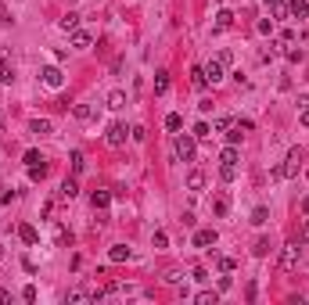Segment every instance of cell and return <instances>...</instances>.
<instances>
[{
	"label": "cell",
	"instance_id": "cell-1",
	"mask_svg": "<svg viewBox=\"0 0 309 305\" xmlns=\"http://www.w3.org/2000/svg\"><path fill=\"white\" fill-rule=\"evenodd\" d=\"M176 158L194 162V133H191V136H187V133H180V136H176Z\"/></svg>",
	"mask_w": 309,
	"mask_h": 305
},
{
	"label": "cell",
	"instance_id": "cell-2",
	"mask_svg": "<svg viewBox=\"0 0 309 305\" xmlns=\"http://www.w3.org/2000/svg\"><path fill=\"white\" fill-rule=\"evenodd\" d=\"M40 75H43V86H51V90H61V86H65V72H61L58 65H47Z\"/></svg>",
	"mask_w": 309,
	"mask_h": 305
},
{
	"label": "cell",
	"instance_id": "cell-3",
	"mask_svg": "<svg viewBox=\"0 0 309 305\" xmlns=\"http://www.w3.org/2000/svg\"><path fill=\"white\" fill-rule=\"evenodd\" d=\"M126 122H112V126H108V133H104V140L108 144H112V147H122V144H126Z\"/></svg>",
	"mask_w": 309,
	"mask_h": 305
},
{
	"label": "cell",
	"instance_id": "cell-4",
	"mask_svg": "<svg viewBox=\"0 0 309 305\" xmlns=\"http://www.w3.org/2000/svg\"><path fill=\"white\" fill-rule=\"evenodd\" d=\"M299 169H302V147H291L284 158V176H299Z\"/></svg>",
	"mask_w": 309,
	"mask_h": 305
},
{
	"label": "cell",
	"instance_id": "cell-5",
	"mask_svg": "<svg viewBox=\"0 0 309 305\" xmlns=\"http://www.w3.org/2000/svg\"><path fill=\"white\" fill-rule=\"evenodd\" d=\"M202 68H205V79H209L212 86H216V83H223V68H227V65H223L220 58H216V61H209V65H202Z\"/></svg>",
	"mask_w": 309,
	"mask_h": 305
},
{
	"label": "cell",
	"instance_id": "cell-6",
	"mask_svg": "<svg viewBox=\"0 0 309 305\" xmlns=\"http://www.w3.org/2000/svg\"><path fill=\"white\" fill-rule=\"evenodd\" d=\"M299 266V244H284L281 251V269H295Z\"/></svg>",
	"mask_w": 309,
	"mask_h": 305
},
{
	"label": "cell",
	"instance_id": "cell-7",
	"mask_svg": "<svg viewBox=\"0 0 309 305\" xmlns=\"http://www.w3.org/2000/svg\"><path fill=\"white\" fill-rule=\"evenodd\" d=\"M288 14L291 18H309V0H288Z\"/></svg>",
	"mask_w": 309,
	"mask_h": 305
},
{
	"label": "cell",
	"instance_id": "cell-8",
	"mask_svg": "<svg viewBox=\"0 0 309 305\" xmlns=\"http://www.w3.org/2000/svg\"><path fill=\"white\" fill-rule=\"evenodd\" d=\"M230 25H234V11H227V7L216 11V25H212L216 33H223V29H230Z\"/></svg>",
	"mask_w": 309,
	"mask_h": 305
},
{
	"label": "cell",
	"instance_id": "cell-9",
	"mask_svg": "<svg viewBox=\"0 0 309 305\" xmlns=\"http://www.w3.org/2000/svg\"><path fill=\"white\" fill-rule=\"evenodd\" d=\"M216 244V230H194V248H212Z\"/></svg>",
	"mask_w": 309,
	"mask_h": 305
},
{
	"label": "cell",
	"instance_id": "cell-10",
	"mask_svg": "<svg viewBox=\"0 0 309 305\" xmlns=\"http://www.w3.org/2000/svg\"><path fill=\"white\" fill-rule=\"evenodd\" d=\"M72 47H76V51H90V47H94V36L76 29V33H72Z\"/></svg>",
	"mask_w": 309,
	"mask_h": 305
},
{
	"label": "cell",
	"instance_id": "cell-11",
	"mask_svg": "<svg viewBox=\"0 0 309 305\" xmlns=\"http://www.w3.org/2000/svg\"><path fill=\"white\" fill-rule=\"evenodd\" d=\"M76 194H79V183H76V176H72V180H65V183H61V190H58V197H61V201H72Z\"/></svg>",
	"mask_w": 309,
	"mask_h": 305
},
{
	"label": "cell",
	"instance_id": "cell-12",
	"mask_svg": "<svg viewBox=\"0 0 309 305\" xmlns=\"http://www.w3.org/2000/svg\"><path fill=\"white\" fill-rule=\"evenodd\" d=\"M90 205H94V212H101V208L112 205V194H108V190H94V194H90Z\"/></svg>",
	"mask_w": 309,
	"mask_h": 305
},
{
	"label": "cell",
	"instance_id": "cell-13",
	"mask_svg": "<svg viewBox=\"0 0 309 305\" xmlns=\"http://www.w3.org/2000/svg\"><path fill=\"white\" fill-rule=\"evenodd\" d=\"M187 190H191V194H198V190H205V173H198V169H194V173L187 176Z\"/></svg>",
	"mask_w": 309,
	"mask_h": 305
},
{
	"label": "cell",
	"instance_id": "cell-14",
	"mask_svg": "<svg viewBox=\"0 0 309 305\" xmlns=\"http://www.w3.org/2000/svg\"><path fill=\"white\" fill-rule=\"evenodd\" d=\"M18 237H22L25 244H36V241H40V234H36V226H29V223H22V226H18Z\"/></svg>",
	"mask_w": 309,
	"mask_h": 305
},
{
	"label": "cell",
	"instance_id": "cell-15",
	"mask_svg": "<svg viewBox=\"0 0 309 305\" xmlns=\"http://www.w3.org/2000/svg\"><path fill=\"white\" fill-rule=\"evenodd\" d=\"M108 258H112V262H126V258H130V248H126V244H112Z\"/></svg>",
	"mask_w": 309,
	"mask_h": 305
},
{
	"label": "cell",
	"instance_id": "cell-16",
	"mask_svg": "<svg viewBox=\"0 0 309 305\" xmlns=\"http://www.w3.org/2000/svg\"><path fill=\"white\" fill-rule=\"evenodd\" d=\"M165 129L180 133V129H183V115H180V112H169V115H165Z\"/></svg>",
	"mask_w": 309,
	"mask_h": 305
},
{
	"label": "cell",
	"instance_id": "cell-17",
	"mask_svg": "<svg viewBox=\"0 0 309 305\" xmlns=\"http://www.w3.org/2000/svg\"><path fill=\"white\" fill-rule=\"evenodd\" d=\"M108 108H126V94H122V90H112V94H108Z\"/></svg>",
	"mask_w": 309,
	"mask_h": 305
},
{
	"label": "cell",
	"instance_id": "cell-18",
	"mask_svg": "<svg viewBox=\"0 0 309 305\" xmlns=\"http://www.w3.org/2000/svg\"><path fill=\"white\" fill-rule=\"evenodd\" d=\"M61 29H65V33H76V29H79V14H76V11H69L65 18H61Z\"/></svg>",
	"mask_w": 309,
	"mask_h": 305
},
{
	"label": "cell",
	"instance_id": "cell-19",
	"mask_svg": "<svg viewBox=\"0 0 309 305\" xmlns=\"http://www.w3.org/2000/svg\"><path fill=\"white\" fill-rule=\"evenodd\" d=\"M72 115L79 119V122H90V119H94V108H90V104H76V108H72Z\"/></svg>",
	"mask_w": 309,
	"mask_h": 305
},
{
	"label": "cell",
	"instance_id": "cell-20",
	"mask_svg": "<svg viewBox=\"0 0 309 305\" xmlns=\"http://www.w3.org/2000/svg\"><path fill=\"white\" fill-rule=\"evenodd\" d=\"M169 90V72H154V94H165Z\"/></svg>",
	"mask_w": 309,
	"mask_h": 305
},
{
	"label": "cell",
	"instance_id": "cell-21",
	"mask_svg": "<svg viewBox=\"0 0 309 305\" xmlns=\"http://www.w3.org/2000/svg\"><path fill=\"white\" fill-rule=\"evenodd\" d=\"M194 302H198V305H216V302H220V295H216V291H198Z\"/></svg>",
	"mask_w": 309,
	"mask_h": 305
},
{
	"label": "cell",
	"instance_id": "cell-22",
	"mask_svg": "<svg viewBox=\"0 0 309 305\" xmlns=\"http://www.w3.org/2000/svg\"><path fill=\"white\" fill-rule=\"evenodd\" d=\"M212 208H216V216H227V212H230V201H227V194H220V197H216V201H212Z\"/></svg>",
	"mask_w": 309,
	"mask_h": 305
},
{
	"label": "cell",
	"instance_id": "cell-23",
	"mask_svg": "<svg viewBox=\"0 0 309 305\" xmlns=\"http://www.w3.org/2000/svg\"><path fill=\"white\" fill-rule=\"evenodd\" d=\"M191 83H194V90H205V86H209V79H205V68H194V72H191Z\"/></svg>",
	"mask_w": 309,
	"mask_h": 305
},
{
	"label": "cell",
	"instance_id": "cell-24",
	"mask_svg": "<svg viewBox=\"0 0 309 305\" xmlns=\"http://www.w3.org/2000/svg\"><path fill=\"white\" fill-rule=\"evenodd\" d=\"M220 162H223V165H237V144H230L223 155H220Z\"/></svg>",
	"mask_w": 309,
	"mask_h": 305
},
{
	"label": "cell",
	"instance_id": "cell-25",
	"mask_svg": "<svg viewBox=\"0 0 309 305\" xmlns=\"http://www.w3.org/2000/svg\"><path fill=\"white\" fill-rule=\"evenodd\" d=\"M83 169H86V158H83V151H72V173L79 176Z\"/></svg>",
	"mask_w": 309,
	"mask_h": 305
},
{
	"label": "cell",
	"instance_id": "cell-26",
	"mask_svg": "<svg viewBox=\"0 0 309 305\" xmlns=\"http://www.w3.org/2000/svg\"><path fill=\"white\" fill-rule=\"evenodd\" d=\"M234 176H237V165H220V180L223 183H234Z\"/></svg>",
	"mask_w": 309,
	"mask_h": 305
},
{
	"label": "cell",
	"instance_id": "cell-27",
	"mask_svg": "<svg viewBox=\"0 0 309 305\" xmlns=\"http://www.w3.org/2000/svg\"><path fill=\"white\" fill-rule=\"evenodd\" d=\"M252 255H255V258L270 255V241H266V237H259V241H255V248H252Z\"/></svg>",
	"mask_w": 309,
	"mask_h": 305
},
{
	"label": "cell",
	"instance_id": "cell-28",
	"mask_svg": "<svg viewBox=\"0 0 309 305\" xmlns=\"http://www.w3.org/2000/svg\"><path fill=\"white\" fill-rule=\"evenodd\" d=\"M273 18H277V22L291 18V14H288V4H281V0H273Z\"/></svg>",
	"mask_w": 309,
	"mask_h": 305
},
{
	"label": "cell",
	"instance_id": "cell-29",
	"mask_svg": "<svg viewBox=\"0 0 309 305\" xmlns=\"http://www.w3.org/2000/svg\"><path fill=\"white\" fill-rule=\"evenodd\" d=\"M266 219H270V208H262V205H259V208L252 212V223H255V226H262Z\"/></svg>",
	"mask_w": 309,
	"mask_h": 305
},
{
	"label": "cell",
	"instance_id": "cell-30",
	"mask_svg": "<svg viewBox=\"0 0 309 305\" xmlns=\"http://www.w3.org/2000/svg\"><path fill=\"white\" fill-rule=\"evenodd\" d=\"M43 176H47V165H29V180H43Z\"/></svg>",
	"mask_w": 309,
	"mask_h": 305
},
{
	"label": "cell",
	"instance_id": "cell-31",
	"mask_svg": "<svg viewBox=\"0 0 309 305\" xmlns=\"http://www.w3.org/2000/svg\"><path fill=\"white\" fill-rule=\"evenodd\" d=\"M130 136H133L137 144H144V140H148V129H144V126H130Z\"/></svg>",
	"mask_w": 309,
	"mask_h": 305
},
{
	"label": "cell",
	"instance_id": "cell-32",
	"mask_svg": "<svg viewBox=\"0 0 309 305\" xmlns=\"http://www.w3.org/2000/svg\"><path fill=\"white\" fill-rule=\"evenodd\" d=\"M230 126H234V119H216V122H212V129H216V133H227Z\"/></svg>",
	"mask_w": 309,
	"mask_h": 305
},
{
	"label": "cell",
	"instance_id": "cell-33",
	"mask_svg": "<svg viewBox=\"0 0 309 305\" xmlns=\"http://www.w3.org/2000/svg\"><path fill=\"white\" fill-rule=\"evenodd\" d=\"M209 133H212V129H209V122H198V126H194V140H205Z\"/></svg>",
	"mask_w": 309,
	"mask_h": 305
},
{
	"label": "cell",
	"instance_id": "cell-34",
	"mask_svg": "<svg viewBox=\"0 0 309 305\" xmlns=\"http://www.w3.org/2000/svg\"><path fill=\"white\" fill-rule=\"evenodd\" d=\"M33 133H40V136L51 133V122H47V119H36V122H33Z\"/></svg>",
	"mask_w": 309,
	"mask_h": 305
},
{
	"label": "cell",
	"instance_id": "cell-35",
	"mask_svg": "<svg viewBox=\"0 0 309 305\" xmlns=\"http://www.w3.org/2000/svg\"><path fill=\"white\" fill-rule=\"evenodd\" d=\"M25 165H43V155L40 151H25Z\"/></svg>",
	"mask_w": 309,
	"mask_h": 305
},
{
	"label": "cell",
	"instance_id": "cell-36",
	"mask_svg": "<svg viewBox=\"0 0 309 305\" xmlns=\"http://www.w3.org/2000/svg\"><path fill=\"white\" fill-rule=\"evenodd\" d=\"M227 140H230V144H237V140H241V126H237V122L227 129Z\"/></svg>",
	"mask_w": 309,
	"mask_h": 305
},
{
	"label": "cell",
	"instance_id": "cell-37",
	"mask_svg": "<svg viewBox=\"0 0 309 305\" xmlns=\"http://www.w3.org/2000/svg\"><path fill=\"white\" fill-rule=\"evenodd\" d=\"M284 58H288V61H302V47H288Z\"/></svg>",
	"mask_w": 309,
	"mask_h": 305
},
{
	"label": "cell",
	"instance_id": "cell-38",
	"mask_svg": "<svg viewBox=\"0 0 309 305\" xmlns=\"http://www.w3.org/2000/svg\"><path fill=\"white\" fill-rule=\"evenodd\" d=\"M255 29H259V33H262V36H266V33H273V18H262V22H259Z\"/></svg>",
	"mask_w": 309,
	"mask_h": 305
},
{
	"label": "cell",
	"instance_id": "cell-39",
	"mask_svg": "<svg viewBox=\"0 0 309 305\" xmlns=\"http://www.w3.org/2000/svg\"><path fill=\"white\" fill-rule=\"evenodd\" d=\"M165 280H169V284H180V280H183V273H180V269H169V273H165Z\"/></svg>",
	"mask_w": 309,
	"mask_h": 305
},
{
	"label": "cell",
	"instance_id": "cell-40",
	"mask_svg": "<svg viewBox=\"0 0 309 305\" xmlns=\"http://www.w3.org/2000/svg\"><path fill=\"white\" fill-rule=\"evenodd\" d=\"M191 277H194V280H209V273H205V266H194Z\"/></svg>",
	"mask_w": 309,
	"mask_h": 305
},
{
	"label": "cell",
	"instance_id": "cell-41",
	"mask_svg": "<svg viewBox=\"0 0 309 305\" xmlns=\"http://www.w3.org/2000/svg\"><path fill=\"white\" fill-rule=\"evenodd\" d=\"M270 58H277V43H270V51H262V54H259V61H270Z\"/></svg>",
	"mask_w": 309,
	"mask_h": 305
},
{
	"label": "cell",
	"instance_id": "cell-42",
	"mask_svg": "<svg viewBox=\"0 0 309 305\" xmlns=\"http://www.w3.org/2000/svg\"><path fill=\"white\" fill-rule=\"evenodd\" d=\"M22 298H25V302H36V287H33V284H29V287H25V291H22Z\"/></svg>",
	"mask_w": 309,
	"mask_h": 305
},
{
	"label": "cell",
	"instance_id": "cell-43",
	"mask_svg": "<svg viewBox=\"0 0 309 305\" xmlns=\"http://www.w3.org/2000/svg\"><path fill=\"white\" fill-rule=\"evenodd\" d=\"M165 244H169V237L158 230V234H154V248H165Z\"/></svg>",
	"mask_w": 309,
	"mask_h": 305
},
{
	"label": "cell",
	"instance_id": "cell-44",
	"mask_svg": "<svg viewBox=\"0 0 309 305\" xmlns=\"http://www.w3.org/2000/svg\"><path fill=\"white\" fill-rule=\"evenodd\" d=\"M11 75H14V72H11V68L4 65V68H0V83H11Z\"/></svg>",
	"mask_w": 309,
	"mask_h": 305
},
{
	"label": "cell",
	"instance_id": "cell-45",
	"mask_svg": "<svg viewBox=\"0 0 309 305\" xmlns=\"http://www.w3.org/2000/svg\"><path fill=\"white\" fill-rule=\"evenodd\" d=\"M7 22H11V14H7V7H4V4H0V25H7Z\"/></svg>",
	"mask_w": 309,
	"mask_h": 305
},
{
	"label": "cell",
	"instance_id": "cell-46",
	"mask_svg": "<svg viewBox=\"0 0 309 305\" xmlns=\"http://www.w3.org/2000/svg\"><path fill=\"white\" fill-rule=\"evenodd\" d=\"M299 119H302V126H309V108H302V115H299Z\"/></svg>",
	"mask_w": 309,
	"mask_h": 305
},
{
	"label": "cell",
	"instance_id": "cell-47",
	"mask_svg": "<svg viewBox=\"0 0 309 305\" xmlns=\"http://www.w3.org/2000/svg\"><path fill=\"white\" fill-rule=\"evenodd\" d=\"M4 65H7V51H4V47H0V68H4Z\"/></svg>",
	"mask_w": 309,
	"mask_h": 305
},
{
	"label": "cell",
	"instance_id": "cell-48",
	"mask_svg": "<svg viewBox=\"0 0 309 305\" xmlns=\"http://www.w3.org/2000/svg\"><path fill=\"white\" fill-rule=\"evenodd\" d=\"M302 212H306V216H309V197H302Z\"/></svg>",
	"mask_w": 309,
	"mask_h": 305
},
{
	"label": "cell",
	"instance_id": "cell-49",
	"mask_svg": "<svg viewBox=\"0 0 309 305\" xmlns=\"http://www.w3.org/2000/svg\"><path fill=\"white\" fill-rule=\"evenodd\" d=\"M302 241H309V223H306V230H302Z\"/></svg>",
	"mask_w": 309,
	"mask_h": 305
},
{
	"label": "cell",
	"instance_id": "cell-50",
	"mask_svg": "<svg viewBox=\"0 0 309 305\" xmlns=\"http://www.w3.org/2000/svg\"><path fill=\"white\" fill-rule=\"evenodd\" d=\"M0 129H4V112H0Z\"/></svg>",
	"mask_w": 309,
	"mask_h": 305
},
{
	"label": "cell",
	"instance_id": "cell-51",
	"mask_svg": "<svg viewBox=\"0 0 309 305\" xmlns=\"http://www.w3.org/2000/svg\"><path fill=\"white\" fill-rule=\"evenodd\" d=\"M306 180H309V169H306Z\"/></svg>",
	"mask_w": 309,
	"mask_h": 305
}]
</instances>
